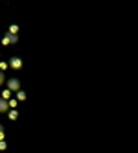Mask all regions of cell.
Returning <instances> with one entry per match:
<instances>
[{
	"mask_svg": "<svg viewBox=\"0 0 138 153\" xmlns=\"http://www.w3.org/2000/svg\"><path fill=\"white\" fill-rule=\"evenodd\" d=\"M4 81H6V76H4V72H2V70H0V85H2Z\"/></svg>",
	"mask_w": 138,
	"mask_h": 153,
	"instance_id": "obj_10",
	"label": "cell"
},
{
	"mask_svg": "<svg viewBox=\"0 0 138 153\" xmlns=\"http://www.w3.org/2000/svg\"><path fill=\"white\" fill-rule=\"evenodd\" d=\"M6 68H7V63H4V61H0V70H2V72H4Z\"/></svg>",
	"mask_w": 138,
	"mask_h": 153,
	"instance_id": "obj_9",
	"label": "cell"
},
{
	"mask_svg": "<svg viewBox=\"0 0 138 153\" xmlns=\"http://www.w3.org/2000/svg\"><path fill=\"white\" fill-rule=\"evenodd\" d=\"M9 111V105H7V100L0 98V113H7Z\"/></svg>",
	"mask_w": 138,
	"mask_h": 153,
	"instance_id": "obj_4",
	"label": "cell"
},
{
	"mask_svg": "<svg viewBox=\"0 0 138 153\" xmlns=\"http://www.w3.org/2000/svg\"><path fill=\"white\" fill-rule=\"evenodd\" d=\"M17 31H18V26H9V33H17Z\"/></svg>",
	"mask_w": 138,
	"mask_h": 153,
	"instance_id": "obj_7",
	"label": "cell"
},
{
	"mask_svg": "<svg viewBox=\"0 0 138 153\" xmlns=\"http://www.w3.org/2000/svg\"><path fill=\"white\" fill-rule=\"evenodd\" d=\"M9 67L15 68V70H20V68H22V59H20V57H11V61H9Z\"/></svg>",
	"mask_w": 138,
	"mask_h": 153,
	"instance_id": "obj_3",
	"label": "cell"
},
{
	"mask_svg": "<svg viewBox=\"0 0 138 153\" xmlns=\"http://www.w3.org/2000/svg\"><path fill=\"white\" fill-rule=\"evenodd\" d=\"M9 96H11V91H4V94H2L4 100H9Z\"/></svg>",
	"mask_w": 138,
	"mask_h": 153,
	"instance_id": "obj_8",
	"label": "cell"
},
{
	"mask_svg": "<svg viewBox=\"0 0 138 153\" xmlns=\"http://www.w3.org/2000/svg\"><path fill=\"white\" fill-rule=\"evenodd\" d=\"M18 41V37H17V33H7L4 39H2V42L4 45H15V42Z\"/></svg>",
	"mask_w": 138,
	"mask_h": 153,
	"instance_id": "obj_2",
	"label": "cell"
},
{
	"mask_svg": "<svg viewBox=\"0 0 138 153\" xmlns=\"http://www.w3.org/2000/svg\"><path fill=\"white\" fill-rule=\"evenodd\" d=\"M9 118L15 120V118H17V111H11V113H9Z\"/></svg>",
	"mask_w": 138,
	"mask_h": 153,
	"instance_id": "obj_11",
	"label": "cell"
},
{
	"mask_svg": "<svg viewBox=\"0 0 138 153\" xmlns=\"http://www.w3.org/2000/svg\"><path fill=\"white\" fill-rule=\"evenodd\" d=\"M0 140H4V127L0 126Z\"/></svg>",
	"mask_w": 138,
	"mask_h": 153,
	"instance_id": "obj_12",
	"label": "cell"
},
{
	"mask_svg": "<svg viewBox=\"0 0 138 153\" xmlns=\"http://www.w3.org/2000/svg\"><path fill=\"white\" fill-rule=\"evenodd\" d=\"M17 103H18L17 100H7V105H9V107H13V109L17 107Z\"/></svg>",
	"mask_w": 138,
	"mask_h": 153,
	"instance_id": "obj_6",
	"label": "cell"
},
{
	"mask_svg": "<svg viewBox=\"0 0 138 153\" xmlns=\"http://www.w3.org/2000/svg\"><path fill=\"white\" fill-rule=\"evenodd\" d=\"M17 98H18V100H26V92L18 89V91H17Z\"/></svg>",
	"mask_w": 138,
	"mask_h": 153,
	"instance_id": "obj_5",
	"label": "cell"
},
{
	"mask_svg": "<svg viewBox=\"0 0 138 153\" xmlns=\"http://www.w3.org/2000/svg\"><path fill=\"white\" fill-rule=\"evenodd\" d=\"M20 89V81L17 79V78H11L7 81V91H11V92H17Z\"/></svg>",
	"mask_w": 138,
	"mask_h": 153,
	"instance_id": "obj_1",
	"label": "cell"
},
{
	"mask_svg": "<svg viewBox=\"0 0 138 153\" xmlns=\"http://www.w3.org/2000/svg\"><path fill=\"white\" fill-rule=\"evenodd\" d=\"M0 149H6V142L4 140H0Z\"/></svg>",
	"mask_w": 138,
	"mask_h": 153,
	"instance_id": "obj_13",
	"label": "cell"
}]
</instances>
